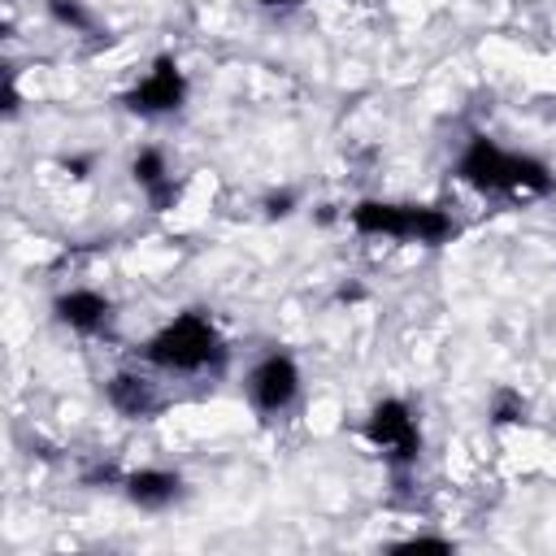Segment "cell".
Here are the masks:
<instances>
[{
	"instance_id": "10",
	"label": "cell",
	"mask_w": 556,
	"mask_h": 556,
	"mask_svg": "<svg viewBox=\"0 0 556 556\" xmlns=\"http://www.w3.org/2000/svg\"><path fill=\"white\" fill-rule=\"evenodd\" d=\"M130 178H135V187L152 200L156 213H165V208L174 204V195H178L174 174H169V161H165L161 148H139V152L130 156Z\"/></svg>"
},
{
	"instance_id": "1",
	"label": "cell",
	"mask_w": 556,
	"mask_h": 556,
	"mask_svg": "<svg viewBox=\"0 0 556 556\" xmlns=\"http://www.w3.org/2000/svg\"><path fill=\"white\" fill-rule=\"evenodd\" d=\"M456 178L482 195H543L552 169L530 152H508L486 135H473L456 161Z\"/></svg>"
},
{
	"instance_id": "4",
	"label": "cell",
	"mask_w": 556,
	"mask_h": 556,
	"mask_svg": "<svg viewBox=\"0 0 556 556\" xmlns=\"http://www.w3.org/2000/svg\"><path fill=\"white\" fill-rule=\"evenodd\" d=\"M365 439L391 460V465H417V456H421V426H417V417H413V408L404 404V400H395V395H387V400H378L374 408H369V417H365Z\"/></svg>"
},
{
	"instance_id": "16",
	"label": "cell",
	"mask_w": 556,
	"mask_h": 556,
	"mask_svg": "<svg viewBox=\"0 0 556 556\" xmlns=\"http://www.w3.org/2000/svg\"><path fill=\"white\" fill-rule=\"evenodd\" d=\"M65 169H70L74 178H87V161H83V156H65Z\"/></svg>"
},
{
	"instance_id": "5",
	"label": "cell",
	"mask_w": 556,
	"mask_h": 556,
	"mask_svg": "<svg viewBox=\"0 0 556 556\" xmlns=\"http://www.w3.org/2000/svg\"><path fill=\"white\" fill-rule=\"evenodd\" d=\"M122 104L139 117H165V113H178L187 104V74L174 56H156L152 70L122 96Z\"/></svg>"
},
{
	"instance_id": "2",
	"label": "cell",
	"mask_w": 556,
	"mask_h": 556,
	"mask_svg": "<svg viewBox=\"0 0 556 556\" xmlns=\"http://www.w3.org/2000/svg\"><path fill=\"white\" fill-rule=\"evenodd\" d=\"M143 356L165 369V374H204V369H217L226 361V348H222V334L217 326L200 313V308H187L178 317H169L143 348Z\"/></svg>"
},
{
	"instance_id": "9",
	"label": "cell",
	"mask_w": 556,
	"mask_h": 556,
	"mask_svg": "<svg viewBox=\"0 0 556 556\" xmlns=\"http://www.w3.org/2000/svg\"><path fill=\"white\" fill-rule=\"evenodd\" d=\"M122 491L135 508L161 513L182 495V478L169 473V469H135V473H122Z\"/></svg>"
},
{
	"instance_id": "12",
	"label": "cell",
	"mask_w": 556,
	"mask_h": 556,
	"mask_svg": "<svg viewBox=\"0 0 556 556\" xmlns=\"http://www.w3.org/2000/svg\"><path fill=\"white\" fill-rule=\"evenodd\" d=\"M526 417V400L517 391H495L491 400V421L495 426H508V421H521Z\"/></svg>"
},
{
	"instance_id": "7",
	"label": "cell",
	"mask_w": 556,
	"mask_h": 556,
	"mask_svg": "<svg viewBox=\"0 0 556 556\" xmlns=\"http://www.w3.org/2000/svg\"><path fill=\"white\" fill-rule=\"evenodd\" d=\"M52 313L61 326H70L74 334H100L109 321H113V304L109 295L91 291V287H70L52 300Z\"/></svg>"
},
{
	"instance_id": "3",
	"label": "cell",
	"mask_w": 556,
	"mask_h": 556,
	"mask_svg": "<svg viewBox=\"0 0 556 556\" xmlns=\"http://www.w3.org/2000/svg\"><path fill=\"white\" fill-rule=\"evenodd\" d=\"M352 226L361 235L413 239V243H447L456 222L434 204H395V200H361L352 208Z\"/></svg>"
},
{
	"instance_id": "8",
	"label": "cell",
	"mask_w": 556,
	"mask_h": 556,
	"mask_svg": "<svg viewBox=\"0 0 556 556\" xmlns=\"http://www.w3.org/2000/svg\"><path fill=\"white\" fill-rule=\"evenodd\" d=\"M104 400L122 413V417H152L156 408H161V391H156V382L148 378V374H135V369H122V374H113L109 382H104Z\"/></svg>"
},
{
	"instance_id": "13",
	"label": "cell",
	"mask_w": 556,
	"mask_h": 556,
	"mask_svg": "<svg viewBox=\"0 0 556 556\" xmlns=\"http://www.w3.org/2000/svg\"><path fill=\"white\" fill-rule=\"evenodd\" d=\"M395 552H452V543L447 539H404V543H395Z\"/></svg>"
},
{
	"instance_id": "17",
	"label": "cell",
	"mask_w": 556,
	"mask_h": 556,
	"mask_svg": "<svg viewBox=\"0 0 556 556\" xmlns=\"http://www.w3.org/2000/svg\"><path fill=\"white\" fill-rule=\"evenodd\" d=\"M261 9H291V4H300V0H256Z\"/></svg>"
},
{
	"instance_id": "14",
	"label": "cell",
	"mask_w": 556,
	"mask_h": 556,
	"mask_svg": "<svg viewBox=\"0 0 556 556\" xmlns=\"http://www.w3.org/2000/svg\"><path fill=\"white\" fill-rule=\"evenodd\" d=\"M22 109V96H17V83H13V74H4V113L13 117Z\"/></svg>"
},
{
	"instance_id": "15",
	"label": "cell",
	"mask_w": 556,
	"mask_h": 556,
	"mask_svg": "<svg viewBox=\"0 0 556 556\" xmlns=\"http://www.w3.org/2000/svg\"><path fill=\"white\" fill-rule=\"evenodd\" d=\"M269 213H274V217H287V213H291V195H274V200H269Z\"/></svg>"
},
{
	"instance_id": "11",
	"label": "cell",
	"mask_w": 556,
	"mask_h": 556,
	"mask_svg": "<svg viewBox=\"0 0 556 556\" xmlns=\"http://www.w3.org/2000/svg\"><path fill=\"white\" fill-rule=\"evenodd\" d=\"M48 13H52L56 26H65L74 35H91L96 30V13L83 0H48Z\"/></svg>"
},
{
	"instance_id": "6",
	"label": "cell",
	"mask_w": 556,
	"mask_h": 556,
	"mask_svg": "<svg viewBox=\"0 0 556 556\" xmlns=\"http://www.w3.org/2000/svg\"><path fill=\"white\" fill-rule=\"evenodd\" d=\"M300 395V365L287 352H265L248 374V400L261 413H287Z\"/></svg>"
}]
</instances>
